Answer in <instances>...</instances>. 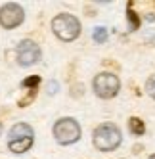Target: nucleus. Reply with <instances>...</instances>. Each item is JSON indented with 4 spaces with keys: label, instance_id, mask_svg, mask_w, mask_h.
<instances>
[{
    "label": "nucleus",
    "instance_id": "f257e3e1",
    "mask_svg": "<svg viewBox=\"0 0 155 159\" xmlns=\"http://www.w3.org/2000/svg\"><path fill=\"white\" fill-rule=\"evenodd\" d=\"M33 140H35V132L27 123H17L8 132V148L14 153H25L31 150Z\"/></svg>",
    "mask_w": 155,
    "mask_h": 159
},
{
    "label": "nucleus",
    "instance_id": "f03ea898",
    "mask_svg": "<svg viewBox=\"0 0 155 159\" xmlns=\"http://www.w3.org/2000/svg\"><path fill=\"white\" fill-rule=\"evenodd\" d=\"M52 31L61 40H75L81 35V21L71 14H60L52 19Z\"/></svg>",
    "mask_w": 155,
    "mask_h": 159
},
{
    "label": "nucleus",
    "instance_id": "7ed1b4c3",
    "mask_svg": "<svg viewBox=\"0 0 155 159\" xmlns=\"http://www.w3.org/2000/svg\"><path fill=\"white\" fill-rule=\"evenodd\" d=\"M121 144V130L113 123H104L94 130V146L102 152H111Z\"/></svg>",
    "mask_w": 155,
    "mask_h": 159
},
{
    "label": "nucleus",
    "instance_id": "20e7f679",
    "mask_svg": "<svg viewBox=\"0 0 155 159\" xmlns=\"http://www.w3.org/2000/svg\"><path fill=\"white\" fill-rule=\"evenodd\" d=\"M54 138L58 140V144L67 146V144H75L81 138V127L75 119H60L54 125Z\"/></svg>",
    "mask_w": 155,
    "mask_h": 159
},
{
    "label": "nucleus",
    "instance_id": "39448f33",
    "mask_svg": "<svg viewBox=\"0 0 155 159\" xmlns=\"http://www.w3.org/2000/svg\"><path fill=\"white\" fill-rule=\"evenodd\" d=\"M119 88H121V83L113 73H100L94 79V92L104 100L113 98L119 92Z\"/></svg>",
    "mask_w": 155,
    "mask_h": 159
},
{
    "label": "nucleus",
    "instance_id": "423d86ee",
    "mask_svg": "<svg viewBox=\"0 0 155 159\" xmlns=\"http://www.w3.org/2000/svg\"><path fill=\"white\" fill-rule=\"evenodd\" d=\"M25 17V12L23 8L16 2H10V4H4L0 8V25L6 27V29H14L17 27Z\"/></svg>",
    "mask_w": 155,
    "mask_h": 159
},
{
    "label": "nucleus",
    "instance_id": "0eeeda50",
    "mask_svg": "<svg viewBox=\"0 0 155 159\" xmlns=\"http://www.w3.org/2000/svg\"><path fill=\"white\" fill-rule=\"evenodd\" d=\"M40 60V48L37 46V42L33 40H21L17 46V63L21 67H29L33 63H37Z\"/></svg>",
    "mask_w": 155,
    "mask_h": 159
},
{
    "label": "nucleus",
    "instance_id": "6e6552de",
    "mask_svg": "<svg viewBox=\"0 0 155 159\" xmlns=\"http://www.w3.org/2000/svg\"><path fill=\"white\" fill-rule=\"evenodd\" d=\"M128 129H130L132 134L142 136L144 132H146V125H144V121L138 119V117H130V119H128Z\"/></svg>",
    "mask_w": 155,
    "mask_h": 159
},
{
    "label": "nucleus",
    "instance_id": "1a4fd4ad",
    "mask_svg": "<svg viewBox=\"0 0 155 159\" xmlns=\"http://www.w3.org/2000/svg\"><path fill=\"white\" fill-rule=\"evenodd\" d=\"M126 17H128V31H136L140 27V17L132 10V2H128V6H126Z\"/></svg>",
    "mask_w": 155,
    "mask_h": 159
},
{
    "label": "nucleus",
    "instance_id": "9d476101",
    "mask_svg": "<svg viewBox=\"0 0 155 159\" xmlns=\"http://www.w3.org/2000/svg\"><path fill=\"white\" fill-rule=\"evenodd\" d=\"M92 37H94L96 42H105V40H107V29H105V27H96Z\"/></svg>",
    "mask_w": 155,
    "mask_h": 159
},
{
    "label": "nucleus",
    "instance_id": "9b49d317",
    "mask_svg": "<svg viewBox=\"0 0 155 159\" xmlns=\"http://www.w3.org/2000/svg\"><path fill=\"white\" fill-rule=\"evenodd\" d=\"M21 84L33 90V88H37V86L40 84V77H38V75H31V77H27V79H25V81L21 83Z\"/></svg>",
    "mask_w": 155,
    "mask_h": 159
},
{
    "label": "nucleus",
    "instance_id": "f8f14e48",
    "mask_svg": "<svg viewBox=\"0 0 155 159\" xmlns=\"http://www.w3.org/2000/svg\"><path fill=\"white\" fill-rule=\"evenodd\" d=\"M35 96H37V88H33V90H29V94H27L23 100H19V102H17V106H19V107H25V106H29L31 102L35 100Z\"/></svg>",
    "mask_w": 155,
    "mask_h": 159
},
{
    "label": "nucleus",
    "instance_id": "ddd939ff",
    "mask_svg": "<svg viewBox=\"0 0 155 159\" xmlns=\"http://www.w3.org/2000/svg\"><path fill=\"white\" fill-rule=\"evenodd\" d=\"M146 90H148V94L155 100V75H151L148 79V83H146Z\"/></svg>",
    "mask_w": 155,
    "mask_h": 159
},
{
    "label": "nucleus",
    "instance_id": "4468645a",
    "mask_svg": "<svg viewBox=\"0 0 155 159\" xmlns=\"http://www.w3.org/2000/svg\"><path fill=\"white\" fill-rule=\"evenodd\" d=\"M48 92H50V94H56V92H58V84H56V83H50V84H48Z\"/></svg>",
    "mask_w": 155,
    "mask_h": 159
},
{
    "label": "nucleus",
    "instance_id": "2eb2a0df",
    "mask_svg": "<svg viewBox=\"0 0 155 159\" xmlns=\"http://www.w3.org/2000/svg\"><path fill=\"white\" fill-rule=\"evenodd\" d=\"M0 134H2V123H0Z\"/></svg>",
    "mask_w": 155,
    "mask_h": 159
},
{
    "label": "nucleus",
    "instance_id": "dca6fc26",
    "mask_svg": "<svg viewBox=\"0 0 155 159\" xmlns=\"http://www.w3.org/2000/svg\"><path fill=\"white\" fill-rule=\"evenodd\" d=\"M149 159H155V153H153V155H151V157H149Z\"/></svg>",
    "mask_w": 155,
    "mask_h": 159
}]
</instances>
